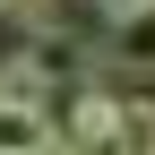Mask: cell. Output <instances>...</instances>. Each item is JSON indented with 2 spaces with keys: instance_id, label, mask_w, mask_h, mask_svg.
I'll list each match as a JSON object with an SVG mask.
<instances>
[{
  "instance_id": "cell-4",
  "label": "cell",
  "mask_w": 155,
  "mask_h": 155,
  "mask_svg": "<svg viewBox=\"0 0 155 155\" xmlns=\"http://www.w3.org/2000/svg\"><path fill=\"white\" fill-rule=\"evenodd\" d=\"M95 9H104V17H121V9H147V0H95Z\"/></svg>"
},
{
  "instance_id": "cell-2",
  "label": "cell",
  "mask_w": 155,
  "mask_h": 155,
  "mask_svg": "<svg viewBox=\"0 0 155 155\" xmlns=\"http://www.w3.org/2000/svg\"><path fill=\"white\" fill-rule=\"evenodd\" d=\"M95 69L155 78V0H147V9H121V17H104V35H95Z\"/></svg>"
},
{
  "instance_id": "cell-5",
  "label": "cell",
  "mask_w": 155,
  "mask_h": 155,
  "mask_svg": "<svg viewBox=\"0 0 155 155\" xmlns=\"http://www.w3.org/2000/svg\"><path fill=\"white\" fill-rule=\"evenodd\" d=\"M35 155H61V147H35Z\"/></svg>"
},
{
  "instance_id": "cell-6",
  "label": "cell",
  "mask_w": 155,
  "mask_h": 155,
  "mask_svg": "<svg viewBox=\"0 0 155 155\" xmlns=\"http://www.w3.org/2000/svg\"><path fill=\"white\" fill-rule=\"evenodd\" d=\"M147 155H155V138H147Z\"/></svg>"
},
{
  "instance_id": "cell-1",
  "label": "cell",
  "mask_w": 155,
  "mask_h": 155,
  "mask_svg": "<svg viewBox=\"0 0 155 155\" xmlns=\"http://www.w3.org/2000/svg\"><path fill=\"white\" fill-rule=\"evenodd\" d=\"M9 69H26L43 95H61V86H86V78H95V43H86V35H69V26H26Z\"/></svg>"
},
{
  "instance_id": "cell-3",
  "label": "cell",
  "mask_w": 155,
  "mask_h": 155,
  "mask_svg": "<svg viewBox=\"0 0 155 155\" xmlns=\"http://www.w3.org/2000/svg\"><path fill=\"white\" fill-rule=\"evenodd\" d=\"M17 26H61V0H0Z\"/></svg>"
}]
</instances>
